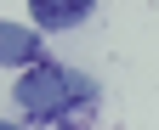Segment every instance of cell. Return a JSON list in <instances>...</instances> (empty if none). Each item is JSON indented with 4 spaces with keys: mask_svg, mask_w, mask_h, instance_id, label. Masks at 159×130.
<instances>
[{
    "mask_svg": "<svg viewBox=\"0 0 159 130\" xmlns=\"http://www.w3.org/2000/svg\"><path fill=\"white\" fill-rule=\"evenodd\" d=\"M17 107L40 124H68V119H85L97 107V79L91 73H74V68H34L17 79Z\"/></svg>",
    "mask_w": 159,
    "mask_h": 130,
    "instance_id": "cell-1",
    "label": "cell"
},
{
    "mask_svg": "<svg viewBox=\"0 0 159 130\" xmlns=\"http://www.w3.org/2000/svg\"><path fill=\"white\" fill-rule=\"evenodd\" d=\"M34 57H40V28L0 23V68H29Z\"/></svg>",
    "mask_w": 159,
    "mask_h": 130,
    "instance_id": "cell-2",
    "label": "cell"
},
{
    "mask_svg": "<svg viewBox=\"0 0 159 130\" xmlns=\"http://www.w3.org/2000/svg\"><path fill=\"white\" fill-rule=\"evenodd\" d=\"M34 28H74L91 17V0H29Z\"/></svg>",
    "mask_w": 159,
    "mask_h": 130,
    "instance_id": "cell-3",
    "label": "cell"
}]
</instances>
